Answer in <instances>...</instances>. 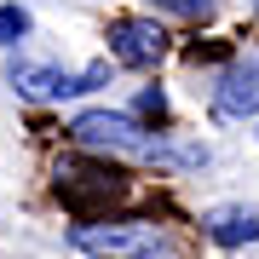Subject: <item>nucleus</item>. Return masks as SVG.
<instances>
[{"mask_svg":"<svg viewBox=\"0 0 259 259\" xmlns=\"http://www.w3.org/2000/svg\"><path fill=\"white\" fill-rule=\"evenodd\" d=\"M69 139L87 144V150H115V156H144V161H202V150H167L156 133H144L139 121L121 115V110H87V115H75Z\"/></svg>","mask_w":259,"mask_h":259,"instance_id":"nucleus-1","label":"nucleus"},{"mask_svg":"<svg viewBox=\"0 0 259 259\" xmlns=\"http://www.w3.org/2000/svg\"><path fill=\"white\" fill-rule=\"evenodd\" d=\"M121 196H127V179H121L110 161H87V156L58 161V202H64V207L93 213V207L121 202Z\"/></svg>","mask_w":259,"mask_h":259,"instance_id":"nucleus-2","label":"nucleus"},{"mask_svg":"<svg viewBox=\"0 0 259 259\" xmlns=\"http://www.w3.org/2000/svg\"><path fill=\"white\" fill-rule=\"evenodd\" d=\"M69 242L81 253H104V259H167V242L156 236V225H98V219H87V225H75Z\"/></svg>","mask_w":259,"mask_h":259,"instance_id":"nucleus-3","label":"nucleus"},{"mask_svg":"<svg viewBox=\"0 0 259 259\" xmlns=\"http://www.w3.org/2000/svg\"><path fill=\"white\" fill-rule=\"evenodd\" d=\"M104 64L93 69H81V75H64V69H52V64H12V87H18L23 98H40V104H52V98H75V93H93V87L104 81Z\"/></svg>","mask_w":259,"mask_h":259,"instance_id":"nucleus-4","label":"nucleus"},{"mask_svg":"<svg viewBox=\"0 0 259 259\" xmlns=\"http://www.w3.org/2000/svg\"><path fill=\"white\" fill-rule=\"evenodd\" d=\"M213 115L219 121H248L259 115V58H236L213 87Z\"/></svg>","mask_w":259,"mask_h":259,"instance_id":"nucleus-5","label":"nucleus"},{"mask_svg":"<svg viewBox=\"0 0 259 259\" xmlns=\"http://www.w3.org/2000/svg\"><path fill=\"white\" fill-rule=\"evenodd\" d=\"M161 52H167L161 23H150V18H115L110 23V58H115V64L144 69V64H156Z\"/></svg>","mask_w":259,"mask_h":259,"instance_id":"nucleus-6","label":"nucleus"},{"mask_svg":"<svg viewBox=\"0 0 259 259\" xmlns=\"http://www.w3.org/2000/svg\"><path fill=\"white\" fill-rule=\"evenodd\" d=\"M202 225H207V236L219 248H248V242H259V213L253 207H213Z\"/></svg>","mask_w":259,"mask_h":259,"instance_id":"nucleus-7","label":"nucleus"},{"mask_svg":"<svg viewBox=\"0 0 259 259\" xmlns=\"http://www.w3.org/2000/svg\"><path fill=\"white\" fill-rule=\"evenodd\" d=\"M23 35H29V12L23 6H0V47H12Z\"/></svg>","mask_w":259,"mask_h":259,"instance_id":"nucleus-8","label":"nucleus"},{"mask_svg":"<svg viewBox=\"0 0 259 259\" xmlns=\"http://www.w3.org/2000/svg\"><path fill=\"white\" fill-rule=\"evenodd\" d=\"M156 6L179 12V18H207V12H213V0H156Z\"/></svg>","mask_w":259,"mask_h":259,"instance_id":"nucleus-9","label":"nucleus"},{"mask_svg":"<svg viewBox=\"0 0 259 259\" xmlns=\"http://www.w3.org/2000/svg\"><path fill=\"white\" fill-rule=\"evenodd\" d=\"M139 110H144V115H156V121H161V115H167V104H161V93H144V98H139Z\"/></svg>","mask_w":259,"mask_h":259,"instance_id":"nucleus-10","label":"nucleus"},{"mask_svg":"<svg viewBox=\"0 0 259 259\" xmlns=\"http://www.w3.org/2000/svg\"><path fill=\"white\" fill-rule=\"evenodd\" d=\"M253 6H259V0H253Z\"/></svg>","mask_w":259,"mask_h":259,"instance_id":"nucleus-11","label":"nucleus"}]
</instances>
